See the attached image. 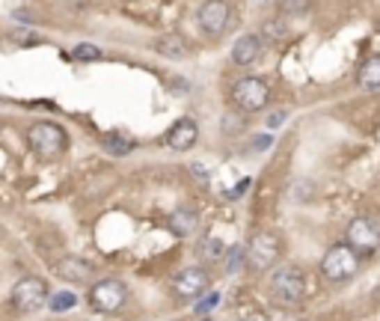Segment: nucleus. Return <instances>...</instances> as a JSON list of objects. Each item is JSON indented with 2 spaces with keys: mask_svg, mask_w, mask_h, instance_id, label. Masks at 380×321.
<instances>
[{
  "mask_svg": "<svg viewBox=\"0 0 380 321\" xmlns=\"http://www.w3.org/2000/svg\"><path fill=\"white\" fill-rule=\"evenodd\" d=\"M244 256H247V268L250 271H267V268H274V265L279 262V256H283V241H279L276 232L259 229V232H253V238L247 241Z\"/></svg>",
  "mask_w": 380,
  "mask_h": 321,
  "instance_id": "obj_1",
  "label": "nucleus"
},
{
  "mask_svg": "<svg viewBox=\"0 0 380 321\" xmlns=\"http://www.w3.org/2000/svg\"><path fill=\"white\" fill-rule=\"evenodd\" d=\"M271 297L279 306H297L303 304L306 297V276L294 265H285V268L274 271L271 276Z\"/></svg>",
  "mask_w": 380,
  "mask_h": 321,
  "instance_id": "obj_2",
  "label": "nucleus"
},
{
  "mask_svg": "<svg viewBox=\"0 0 380 321\" xmlns=\"http://www.w3.org/2000/svg\"><path fill=\"white\" fill-rule=\"evenodd\" d=\"M232 102L238 110H244V113H262L267 102H271V86H267V81L259 75L238 77L232 86Z\"/></svg>",
  "mask_w": 380,
  "mask_h": 321,
  "instance_id": "obj_3",
  "label": "nucleus"
},
{
  "mask_svg": "<svg viewBox=\"0 0 380 321\" xmlns=\"http://www.w3.org/2000/svg\"><path fill=\"white\" fill-rule=\"evenodd\" d=\"M356 271H360V256L348 244H333L321 259V276L333 285L348 283Z\"/></svg>",
  "mask_w": 380,
  "mask_h": 321,
  "instance_id": "obj_4",
  "label": "nucleus"
},
{
  "mask_svg": "<svg viewBox=\"0 0 380 321\" xmlns=\"http://www.w3.org/2000/svg\"><path fill=\"white\" fill-rule=\"evenodd\" d=\"M27 143H30V149L36 152L42 161H54V158H60V155L65 152V146H69V137H65V131L60 125L36 123V125L27 128Z\"/></svg>",
  "mask_w": 380,
  "mask_h": 321,
  "instance_id": "obj_5",
  "label": "nucleus"
},
{
  "mask_svg": "<svg viewBox=\"0 0 380 321\" xmlns=\"http://www.w3.org/2000/svg\"><path fill=\"white\" fill-rule=\"evenodd\" d=\"M48 297H51V289L42 276H21L13 285V292H9V301H13L18 313H36V309L48 304Z\"/></svg>",
  "mask_w": 380,
  "mask_h": 321,
  "instance_id": "obj_6",
  "label": "nucleus"
},
{
  "mask_svg": "<svg viewBox=\"0 0 380 321\" xmlns=\"http://www.w3.org/2000/svg\"><path fill=\"white\" fill-rule=\"evenodd\" d=\"M128 304V285L107 276V280H98L93 289H89V306L95 313H119L122 306Z\"/></svg>",
  "mask_w": 380,
  "mask_h": 321,
  "instance_id": "obj_7",
  "label": "nucleus"
},
{
  "mask_svg": "<svg viewBox=\"0 0 380 321\" xmlns=\"http://www.w3.org/2000/svg\"><path fill=\"white\" fill-rule=\"evenodd\" d=\"M345 244H348L356 256H374L380 250V229L374 220L368 217H354L345 232Z\"/></svg>",
  "mask_w": 380,
  "mask_h": 321,
  "instance_id": "obj_8",
  "label": "nucleus"
},
{
  "mask_svg": "<svg viewBox=\"0 0 380 321\" xmlns=\"http://www.w3.org/2000/svg\"><path fill=\"white\" fill-rule=\"evenodd\" d=\"M208 283H211V276L205 268H184V271L175 274L173 295L178 301H196V297L208 289Z\"/></svg>",
  "mask_w": 380,
  "mask_h": 321,
  "instance_id": "obj_9",
  "label": "nucleus"
},
{
  "mask_svg": "<svg viewBox=\"0 0 380 321\" xmlns=\"http://www.w3.org/2000/svg\"><path fill=\"white\" fill-rule=\"evenodd\" d=\"M199 27H203L208 36H220L223 30L229 27V18H232V9L226 0H205L203 6H199Z\"/></svg>",
  "mask_w": 380,
  "mask_h": 321,
  "instance_id": "obj_10",
  "label": "nucleus"
},
{
  "mask_svg": "<svg viewBox=\"0 0 380 321\" xmlns=\"http://www.w3.org/2000/svg\"><path fill=\"white\" fill-rule=\"evenodd\" d=\"M196 140H199V125H196V119H190V116L175 119L173 128L166 131V146H170L173 152H187V149H193Z\"/></svg>",
  "mask_w": 380,
  "mask_h": 321,
  "instance_id": "obj_11",
  "label": "nucleus"
},
{
  "mask_svg": "<svg viewBox=\"0 0 380 321\" xmlns=\"http://www.w3.org/2000/svg\"><path fill=\"white\" fill-rule=\"evenodd\" d=\"M57 274L63 276V280L81 285V283L93 280L95 268H93V262H86V259H81V256H63V259L57 262Z\"/></svg>",
  "mask_w": 380,
  "mask_h": 321,
  "instance_id": "obj_12",
  "label": "nucleus"
},
{
  "mask_svg": "<svg viewBox=\"0 0 380 321\" xmlns=\"http://www.w3.org/2000/svg\"><path fill=\"white\" fill-rule=\"evenodd\" d=\"M259 57H262V39L253 36V33L241 36V39L232 45V63H235V65H253Z\"/></svg>",
  "mask_w": 380,
  "mask_h": 321,
  "instance_id": "obj_13",
  "label": "nucleus"
},
{
  "mask_svg": "<svg viewBox=\"0 0 380 321\" xmlns=\"http://www.w3.org/2000/svg\"><path fill=\"white\" fill-rule=\"evenodd\" d=\"M356 84L368 93H380V54H372V57L363 60V65L356 69Z\"/></svg>",
  "mask_w": 380,
  "mask_h": 321,
  "instance_id": "obj_14",
  "label": "nucleus"
},
{
  "mask_svg": "<svg viewBox=\"0 0 380 321\" xmlns=\"http://www.w3.org/2000/svg\"><path fill=\"white\" fill-rule=\"evenodd\" d=\"M166 226H170L178 238H187V235H193V232H196L199 217H196V212H190V208H178V212L170 214Z\"/></svg>",
  "mask_w": 380,
  "mask_h": 321,
  "instance_id": "obj_15",
  "label": "nucleus"
},
{
  "mask_svg": "<svg viewBox=\"0 0 380 321\" xmlns=\"http://www.w3.org/2000/svg\"><path fill=\"white\" fill-rule=\"evenodd\" d=\"M155 51L161 54V57H170V60H184L187 57V45L182 36H175V33H170V36H164L155 42Z\"/></svg>",
  "mask_w": 380,
  "mask_h": 321,
  "instance_id": "obj_16",
  "label": "nucleus"
},
{
  "mask_svg": "<svg viewBox=\"0 0 380 321\" xmlns=\"http://www.w3.org/2000/svg\"><path fill=\"white\" fill-rule=\"evenodd\" d=\"M199 256H203L205 262H220L223 256H226V244H223L217 235H205L203 244H199Z\"/></svg>",
  "mask_w": 380,
  "mask_h": 321,
  "instance_id": "obj_17",
  "label": "nucleus"
},
{
  "mask_svg": "<svg viewBox=\"0 0 380 321\" xmlns=\"http://www.w3.org/2000/svg\"><path fill=\"white\" fill-rule=\"evenodd\" d=\"M104 149L110 152V155H128V152H134V140L131 137H125V134H107L104 137Z\"/></svg>",
  "mask_w": 380,
  "mask_h": 321,
  "instance_id": "obj_18",
  "label": "nucleus"
},
{
  "mask_svg": "<svg viewBox=\"0 0 380 321\" xmlns=\"http://www.w3.org/2000/svg\"><path fill=\"white\" fill-rule=\"evenodd\" d=\"M77 304V297L72 292H60V295H51L48 297V306L54 309V313H65V309H72Z\"/></svg>",
  "mask_w": 380,
  "mask_h": 321,
  "instance_id": "obj_19",
  "label": "nucleus"
},
{
  "mask_svg": "<svg viewBox=\"0 0 380 321\" xmlns=\"http://www.w3.org/2000/svg\"><path fill=\"white\" fill-rule=\"evenodd\" d=\"M72 57L77 63H95V60H102V48H95V45H77L72 51Z\"/></svg>",
  "mask_w": 380,
  "mask_h": 321,
  "instance_id": "obj_20",
  "label": "nucleus"
},
{
  "mask_svg": "<svg viewBox=\"0 0 380 321\" xmlns=\"http://www.w3.org/2000/svg\"><path fill=\"white\" fill-rule=\"evenodd\" d=\"M274 3L283 13H303V9H309V0H274Z\"/></svg>",
  "mask_w": 380,
  "mask_h": 321,
  "instance_id": "obj_21",
  "label": "nucleus"
},
{
  "mask_svg": "<svg viewBox=\"0 0 380 321\" xmlns=\"http://www.w3.org/2000/svg\"><path fill=\"white\" fill-rule=\"evenodd\" d=\"M262 30H264L271 39H283V36H288V27H285V24H276V21H267Z\"/></svg>",
  "mask_w": 380,
  "mask_h": 321,
  "instance_id": "obj_22",
  "label": "nucleus"
},
{
  "mask_svg": "<svg viewBox=\"0 0 380 321\" xmlns=\"http://www.w3.org/2000/svg\"><path fill=\"white\" fill-rule=\"evenodd\" d=\"M217 304H220V295L214 292V295H211L205 304H199V313H203V309H211V306H217Z\"/></svg>",
  "mask_w": 380,
  "mask_h": 321,
  "instance_id": "obj_23",
  "label": "nucleus"
},
{
  "mask_svg": "<svg viewBox=\"0 0 380 321\" xmlns=\"http://www.w3.org/2000/svg\"><path fill=\"white\" fill-rule=\"evenodd\" d=\"M241 256H244V253L238 250V253H235V256H232V262H229V271H235V268H238V262H241Z\"/></svg>",
  "mask_w": 380,
  "mask_h": 321,
  "instance_id": "obj_24",
  "label": "nucleus"
},
{
  "mask_svg": "<svg viewBox=\"0 0 380 321\" xmlns=\"http://www.w3.org/2000/svg\"><path fill=\"white\" fill-rule=\"evenodd\" d=\"M199 321H211V318H199Z\"/></svg>",
  "mask_w": 380,
  "mask_h": 321,
  "instance_id": "obj_25",
  "label": "nucleus"
}]
</instances>
